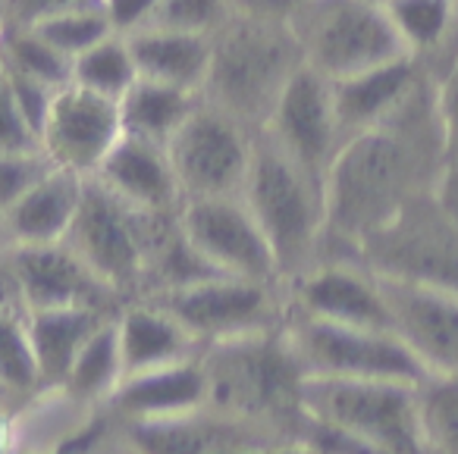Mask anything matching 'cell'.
Here are the masks:
<instances>
[{
	"label": "cell",
	"instance_id": "42",
	"mask_svg": "<svg viewBox=\"0 0 458 454\" xmlns=\"http://www.w3.org/2000/svg\"><path fill=\"white\" fill-rule=\"evenodd\" d=\"M13 401H16V398L10 395V391L4 389V385H0V408H10V404H13Z\"/></svg>",
	"mask_w": 458,
	"mask_h": 454
},
{
	"label": "cell",
	"instance_id": "22",
	"mask_svg": "<svg viewBox=\"0 0 458 454\" xmlns=\"http://www.w3.org/2000/svg\"><path fill=\"white\" fill-rule=\"evenodd\" d=\"M132 51L135 70L141 79L164 82L173 88L201 95L204 79L210 70V51L214 35L208 32H182V29L145 26L126 35Z\"/></svg>",
	"mask_w": 458,
	"mask_h": 454
},
{
	"label": "cell",
	"instance_id": "38",
	"mask_svg": "<svg viewBox=\"0 0 458 454\" xmlns=\"http://www.w3.org/2000/svg\"><path fill=\"white\" fill-rule=\"evenodd\" d=\"M308 0H229V10L239 16L267 22H289Z\"/></svg>",
	"mask_w": 458,
	"mask_h": 454
},
{
	"label": "cell",
	"instance_id": "9",
	"mask_svg": "<svg viewBox=\"0 0 458 454\" xmlns=\"http://www.w3.org/2000/svg\"><path fill=\"white\" fill-rule=\"evenodd\" d=\"M283 335L299 357L305 376L393 379L411 385L430 376L395 329L343 326L286 310Z\"/></svg>",
	"mask_w": 458,
	"mask_h": 454
},
{
	"label": "cell",
	"instance_id": "7",
	"mask_svg": "<svg viewBox=\"0 0 458 454\" xmlns=\"http://www.w3.org/2000/svg\"><path fill=\"white\" fill-rule=\"evenodd\" d=\"M305 66L343 82L395 57H405L386 10L374 0H308L289 20Z\"/></svg>",
	"mask_w": 458,
	"mask_h": 454
},
{
	"label": "cell",
	"instance_id": "35",
	"mask_svg": "<svg viewBox=\"0 0 458 454\" xmlns=\"http://www.w3.org/2000/svg\"><path fill=\"white\" fill-rule=\"evenodd\" d=\"M0 151H41L38 132L22 114L4 66H0Z\"/></svg>",
	"mask_w": 458,
	"mask_h": 454
},
{
	"label": "cell",
	"instance_id": "24",
	"mask_svg": "<svg viewBox=\"0 0 458 454\" xmlns=\"http://www.w3.org/2000/svg\"><path fill=\"white\" fill-rule=\"evenodd\" d=\"M110 316H116V310H104V307L29 310L26 329H29V345H32L35 366H38L41 389H60L64 385L76 354L95 335V329H101Z\"/></svg>",
	"mask_w": 458,
	"mask_h": 454
},
{
	"label": "cell",
	"instance_id": "45",
	"mask_svg": "<svg viewBox=\"0 0 458 454\" xmlns=\"http://www.w3.org/2000/svg\"><path fill=\"white\" fill-rule=\"evenodd\" d=\"M305 454H308V451H305Z\"/></svg>",
	"mask_w": 458,
	"mask_h": 454
},
{
	"label": "cell",
	"instance_id": "43",
	"mask_svg": "<svg viewBox=\"0 0 458 454\" xmlns=\"http://www.w3.org/2000/svg\"><path fill=\"white\" fill-rule=\"evenodd\" d=\"M374 4H380V7H386V4H389V0H374Z\"/></svg>",
	"mask_w": 458,
	"mask_h": 454
},
{
	"label": "cell",
	"instance_id": "23",
	"mask_svg": "<svg viewBox=\"0 0 458 454\" xmlns=\"http://www.w3.org/2000/svg\"><path fill=\"white\" fill-rule=\"evenodd\" d=\"M85 179L51 166L13 207L7 210L10 245H54L66 241L82 204Z\"/></svg>",
	"mask_w": 458,
	"mask_h": 454
},
{
	"label": "cell",
	"instance_id": "34",
	"mask_svg": "<svg viewBox=\"0 0 458 454\" xmlns=\"http://www.w3.org/2000/svg\"><path fill=\"white\" fill-rule=\"evenodd\" d=\"M51 166L41 151H0V210L7 214Z\"/></svg>",
	"mask_w": 458,
	"mask_h": 454
},
{
	"label": "cell",
	"instance_id": "18",
	"mask_svg": "<svg viewBox=\"0 0 458 454\" xmlns=\"http://www.w3.org/2000/svg\"><path fill=\"white\" fill-rule=\"evenodd\" d=\"M430 82V72L411 54L380 63L374 70H364L352 79H343V82H333L343 139L393 120Z\"/></svg>",
	"mask_w": 458,
	"mask_h": 454
},
{
	"label": "cell",
	"instance_id": "6",
	"mask_svg": "<svg viewBox=\"0 0 458 454\" xmlns=\"http://www.w3.org/2000/svg\"><path fill=\"white\" fill-rule=\"evenodd\" d=\"M374 276L458 295V220L437 195H420L352 251Z\"/></svg>",
	"mask_w": 458,
	"mask_h": 454
},
{
	"label": "cell",
	"instance_id": "33",
	"mask_svg": "<svg viewBox=\"0 0 458 454\" xmlns=\"http://www.w3.org/2000/svg\"><path fill=\"white\" fill-rule=\"evenodd\" d=\"M229 0H157L145 26L214 35L229 20Z\"/></svg>",
	"mask_w": 458,
	"mask_h": 454
},
{
	"label": "cell",
	"instance_id": "21",
	"mask_svg": "<svg viewBox=\"0 0 458 454\" xmlns=\"http://www.w3.org/2000/svg\"><path fill=\"white\" fill-rule=\"evenodd\" d=\"M116 341H120L123 376L154 366L176 364L201 351L189 329L151 298H132L116 310Z\"/></svg>",
	"mask_w": 458,
	"mask_h": 454
},
{
	"label": "cell",
	"instance_id": "14",
	"mask_svg": "<svg viewBox=\"0 0 458 454\" xmlns=\"http://www.w3.org/2000/svg\"><path fill=\"white\" fill-rule=\"evenodd\" d=\"M120 135V104L76 82H66L54 91L41 116L38 147L60 170L95 176Z\"/></svg>",
	"mask_w": 458,
	"mask_h": 454
},
{
	"label": "cell",
	"instance_id": "26",
	"mask_svg": "<svg viewBox=\"0 0 458 454\" xmlns=\"http://www.w3.org/2000/svg\"><path fill=\"white\" fill-rule=\"evenodd\" d=\"M386 16L402 47L427 70L433 54L449 51L458 57V7L455 0H389Z\"/></svg>",
	"mask_w": 458,
	"mask_h": 454
},
{
	"label": "cell",
	"instance_id": "13",
	"mask_svg": "<svg viewBox=\"0 0 458 454\" xmlns=\"http://www.w3.org/2000/svg\"><path fill=\"white\" fill-rule=\"evenodd\" d=\"M258 132L267 135L283 154H289L295 164L327 185V172L345 141L333 82L301 63V70L283 88L274 114Z\"/></svg>",
	"mask_w": 458,
	"mask_h": 454
},
{
	"label": "cell",
	"instance_id": "2",
	"mask_svg": "<svg viewBox=\"0 0 458 454\" xmlns=\"http://www.w3.org/2000/svg\"><path fill=\"white\" fill-rule=\"evenodd\" d=\"M301 63L305 57L289 22L229 13V20L214 32L201 97L258 132Z\"/></svg>",
	"mask_w": 458,
	"mask_h": 454
},
{
	"label": "cell",
	"instance_id": "29",
	"mask_svg": "<svg viewBox=\"0 0 458 454\" xmlns=\"http://www.w3.org/2000/svg\"><path fill=\"white\" fill-rule=\"evenodd\" d=\"M135 79H139V70H135L126 35L114 32L72 60L70 82L82 85V88L95 91V95L110 97V101H120L132 88Z\"/></svg>",
	"mask_w": 458,
	"mask_h": 454
},
{
	"label": "cell",
	"instance_id": "1",
	"mask_svg": "<svg viewBox=\"0 0 458 454\" xmlns=\"http://www.w3.org/2000/svg\"><path fill=\"white\" fill-rule=\"evenodd\" d=\"M445 166V139L433 82L393 120L343 141L327 172V241L345 248L389 223L414 198L437 191Z\"/></svg>",
	"mask_w": 458,
	"mask_h": 454
},
{
	"label": "cell",
	"instance_id": "37",
	"mask_svg": "<svg viewBox=\"0 0 458 454\" xmlns=\"http://www.w3.org/2000/svg\"><path fill=\"white\" fill-rule=\"evenodd\" d=\"M437 88V114L445 139V160L458 157V57L433 79Z\"/></svg>",
	"mask_w": 458,
	"mask_h": 454
},
{
	"label": "cell",
	"instance_id": "32",
	"mask_svg": "<svg viewBox=\"0 0 458 454\" xmlns=\"http://www.w3.org/2000/svg\"><path fill=\"white\" fill-rule=\"evenodd\" d=\"M0 385L13 398H32L41 391L38 366L29 345L26 314L0 310Z\"/></svg>",
	"mask_w": 458,
	"mask_h": 454
},
{
	"label": "cell",
	"instance_id": "40",
	"mask_svg": "<svg viewBox=\"0 0 458 454\" xmlns=\"http://www.w3.org/2000/svg\"><path fill=\"white\" fill-rule=\"evenodd\" d=\"M0 454H20L16 451V426L10 408H0Z\"/></svg>",
	"mask_w": 458,
	"mask_h": 454
},
{
	"label": "cell",
	"instance_id": "12",
	"mask_svg": "<svg viewBox=\"0 0 458 454\" xmlns=\"http://www.w3.org/2000/svg\"><path fill=\"white\" fill-rule=\"evenodd\" d=\"M179 229L214 273L280 282L270 241L242 195L189 198L179 204Z\"/></svg>",
	"mask_w": 458,
	"mask_h": 454
},
{
	"label": "cell",
	"instance_id": "5",
	"mask_svg": "<svg viewBox=\"0 0 458 454\" xmlns=\"http://www.w3.org/2000/svg\"><path fill=\"white\" fill-rule=\"evenodd\" d=\"M301 416L377 454H427L411 383L305 376Z\"/></svg>",
	"mask_w": 458,
	"mask_h": 454
},
{
	"label": "cell",
	"instance_id": "39",
	"mask_svg": "<svg viewBox=\"0 0 458 454\" xmlns=\"http://www.w3.org/2000/svg\"><path fill=\"white\" fill-rule=\"evenodd\" d=\"M0 310H7V314H26V304H22V289H20V276H16L10 245L0 248Z\"/></svg>",
	"mask_w": 458,
	"mask_h": 454
},
{
	"label": "cell",
	"instance_id": "28",
	"mask_svg": "<svg viewBox=\"0 0 458 454\" xmlns=\"http://www.w3.org/2000/svg\"><path fill=\"white\" fill-rule=\"evenodd\" d=\"M29 26L54 51L64 54L70 63L79 54H85L98 41H104L107 35L116 32L107 16V7H104V0H72L66 7H57L51 13H41L35 20H29Z\"/></svg>",
	"mask_w": 458,
	"mask_h": 454
},
{
	"label": "cell",
	"instance_id": "27",
	"mask_svg": "<svg viewBox=\"0 0 458 454\" xmlns=\"http://www.w3.org/2000/svg\"><path fill=\"white\" fill-rule=\"evenodd\" d=\"M114 320L116 316H110L101 329H95V335L76 354L64 385H60L66 395L76 398L85 408H104L123 379V357Z\"/></svg>",
	"mask_w": 458,
	"mask_h": 454
},
{
	"label": "cell",
	"instance_id": "44",
	"mask_svg": "<svg viewBox=\"0 0 458 454\" xmlns=\"http://www.w3.org/2000/svg\"><path fill=\"white\" fill-rule=\"evenodd\" d=\"M455 7H458V0H455Z\"/></svg>",
	"mask_w": 458,
	"mask_h": 454
},
{
	"label": "cell",
	"instance_id": "41",
	"mask_svg": "<svg viewBox=\"0 0 458 454\" xmlns=\"http://www.w3.org/2000/svg\"><path fill=\"white\" fill-rule=\"evenodd\" d=\"M10 245V229H7V214L0 210V248Z\"/></svg>",
	"mask_w": 458,
	"mask_h": 454
},
{
	"label": "cell",
	"instance_id": "3",
	"mask_svg": "<svg viewBox=\"0 0 458 454\" xmlns=\"http://www.w3.org/2000/svg\"><path fill=\"white\" fill-rule=\"evenodd\" d=\"M201 366L208 379V408L267 423L299 439L305 370L283 326L204 345Z\"/></svg>",
	"mask_w": 458,
	"mask_h": 454
},
{
	"label": "cell",
	"instance_id": "11",
	"mask_svg": "<svg viewBox=\"0 0 458 454\" xmlns=\"http://www.w3.org/2000/svg\"><path fill=\"white\" fill-rule=\"evenodd\" d=\"M251 129L198 97L195 110L166 141V157L176 172L182 201L242 195L251 166Z\"/></svg>",
	"mask_w": 458,
	"mask_h": 454
},
{
	"label": "cell",
	"instance_id": "31",
	"mask_svg": "<svg viewBox=\"0 0 458 454\" xmlns=\"http://www.w3.org/2000/svg\"><path fill=\"white\" fill-rule=\"evenodd\" d=\"M418 423L427 454H458V376L418 383Z\"/></svg>",
	"mask_w": 458,
	"mask_h": 454
},
{
	"label": "cell",
	"instance_id": "10",
	"mask_svg": "<svg viewBox=\"0 0 458 454\" xmlns=\"http://www.w3.org/2000/svg\"><path fill=\"white\" fill-rule=\"evenodd\" d=\"M145 298L170 310L201 348L280 329L286 320V291L280 282H258L223 273Z\"/></svg>",
	"mask_w": 458,
	"mask_h": 454
},
{
	"label": "cell",
	"instance_id": "16",
	"mask_svg": "<svg viewBox=\"0 0 458 454\" xmlns=\"http://www.w3.org/2000/svg\"><path fill=\"white\" fill-rule=\"evenodd\" d=\"M380 279L393 329L430 376H458V295Z\"/></svg>",
	"mask_w": 458,
	"mask_h": 454
},
{
	"label": "cell",
	"instance_id": "15",
	"mask_svg": "<svg viewBox=\"0 0 458 454\" xmlns=\"http://www.w3.org/2000/svg\"><path fill=\"white\" fill-rule=\"evenodd\" d=\"M286 310L343 326L393 329L380 279L355 257H320L283 285Z\"/></svg>",
	"mask_w": 458,
	"mask_h": 454
},
{
	"label": "cell",
	"instance_id": "30",
	"mask_svg": "<svg viewBox=\"0 0 458 454\" xmlns=\"http://www.w3.org/2000/svg\"><path fill=\"white\" fill-rule=\"evenodd\" d=\"M0 63L16 76L35 79L47 88H64L72 79L70 60L54 51L45 38H38L29 22L0 29Z\"/></svg>",
	"mask_w": 458,
	"mask_h": 454
},
{
	"label": "cell",
	"instance_id": "36",
	"mask_svg": "<svg viewBox=\"0 0 458 454\" xmlns=\"http://www.w3.org/2000/svg\"><path fill=\"white\" fill-rule=\"evenodd\" d=\"M60 454H139V451L123 439L116 420L101 408L95 416V426H89L79 439H72Z\"/></svg>",
	"mask_w": 458,
	"mask_h": 454
},
{
	"label": "cell",
	"instance_id": "4",
	"mask_svg": "<svg viewBox=\"0 0 458 454\" xmlns=\"http://www.w3.org/2000/svg\"><path fill=\"white\" fill-rule=\"evenodd\" d=\"M242 198L267 235L280 285L318 264L327 239V191L318 176L255 132Z\"/></svg>",
	"mask_w": 458,
	"mask_h": 454
},
{
	"label": "cell",
	"instance_id": "17",
	"mask_svg": "<svg viewBox=\"0 0 458 454\" xmlns=\"http://www.w3.org/2000/svg\"><path fill=\"white\" fill-rule=\"evenodd\" d=\"M16 276H20L22 304L29 310L51 307H104L120 310L116 298L66 241L54 245H10Z\"/></svg>",
	"mask_w": 458,
	"mask_h": 454
},
{
	"label": "cell",
	"instance_id": "25",
	"mask_svg": "<svg viewBox=\"0 0 458 454\" xmlns=\"http://www.w3.org/2000/svg\"><path fill=\"white\" fill-rule=\"evenodd\" d=\"M198 97L191 91L173 88L164 82H151V79H135L132 88L120 97V126L123 135H132L141 141H154L164 145L173 139L179 126L185 122V116L195 110Z\"/></svg>",
	"mask_w": 458,
	"mask_h": 454
},
{
	"label": "cell",
	"instance_id": "20",
	"mask_svg": "<svg viewBox=\"0 0 458 454\" xmlns=\"http://www.w3.org/2000/svg\"><path fill=\"white\" fill-rule=\"evenodd\" d=\"M91 179H98L110 195L126 201L129 207L148 210V214H173L182 204V191L166 157V147L132 139V135L116 139Z\"/></svg>",
	"mask_w": 458,
	"mask_h": 454
},
{
	"label": "cell",
	"instance_id": "19",
	"mask_svg": "<svg viewBox=\"0 0 458 454\" xmlns=\"http://www.w3.org/2000/svg\"><path fill=\"white\" fill-rule=\"evenodd\" d=\"M204 404H208V379L198 351L195 357L123 376L104 410L120 423H135L189 414Z\"/></svg>",
	"mask_w": 458,
	"mask_h": 454
},
{
	"label": "cell",
	"instance_id": "8",
	"mask_svg": "<svg viewBox=\"0 0 458 454\" xmlns=\"http://www.w3.org/2000/svg\"><path fill=\"white\" fill-rule=\"evenodd\" d=\"M160 216L164 214L129 207L126 201L110 195L98 179L89 176L66 245L116 298L132 301L145 291L148 248Z\"/></svg>",
	"mask_w": 458,
	"mask_h": 454
}]
</instances>
